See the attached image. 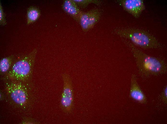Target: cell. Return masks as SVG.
I'll return each mask as SVG.
<instances>
[{"instance_id": "1", "label": "cell", "mask_w": 167, "mask_h": 124, "mask_svg": "<svg viewBox=\"0 0 167 124\" xmlns=\"http://www.w3.org/2000/svg\"><path fill=\"white\" fill-rule=\"evenodd\" d=\"M134 58L139 74L143 78L159 75L166 73L167 65L162 58L145 53L130 41L126 42Z\"/></svg>"}, {"instance_id": "10", "label": "cell", "mask_w": 167, "mask_h": 124, "mask_svg": "<svg viewBox=\"0 0 167 124\" xmlns=\"http://www.w3.org/2000/svg\"><path fill=\"white\" fill-rule=\"evenodd\" d=\"M89 11L88 19V27L89 30L92 28L99 20L101 13L98 9H93Z\"/></svg>"}, {"instance_id": "3", "label": "cell", "mask_w": 167, "mask_h": 124, "mask_svg": "<svg viewBox=\"0 0 167 124\" xmlns=\"http://www.w3.org/2000/svg\"><path fill=\"white\" fill-rule=\"evenodd\" d=\"M37 52L36 48L29 54L22 57L13 63L7 77L16 81H26L32 72Z\"/></svg>"}, {"instance_id": "11", "label": "cell", "mask_w": 167, "mask_h": 124, "mask_svg": "<svg viewBox=\"0 0 167 124\" xmlns=\"http://www.w3.org/2000/svg\"><path fill=\"white\" fill-rule=\"evenodd\" d=\"M14 58V55H12L0 60V70L1 72L5 73L8 71L12 65Z\"/></svg>"}, {"instance_id": "14", "label": "cell", "mask_w": 167, "mask_h": 124, "mask_svg": "<svg viewBox=\"0 0 167 124\" xmlns=\"http://www.w3.org/2000/svg\"><path fill=\"white\" fill-rule=\"evenodd\" d=\"M0 24L2 26H5L7 24L5 18V14L0 2Z\"/></svg>"}, {"instance_id": "15", "label": "cell", "mask_w": 167, "mask_h": 124, "mask_svg": "<svg viewBox=\"0 0 167 124\" xmlns=\"http://www.w3.org/2000/svg\"><path fill=\"white\" fill-rule=\"evenodd\" d=\"M167 85L166 86L162 92V98L163 102L166 104H167Z\"/></svg>"}, {"instance_id": "7", "label": "cell", "mask_w": 167, "mask_h": 124, "mask_svg": "<svg viewBox=\"0 0 167 124\" xmlns=\"http://www.w3.org/2000/svg\"><path fill=\"white\" fill-rule=\"evenodd\" d=\"M130 96L141 104L147 103V98L137 82L135 75L133 74L131 80Z\"/></svg>"}, {"instance_id": "4", "label": "cell", "mask_w": 167, "mask_h": 124, "mask_svg": "<svg viewBox=\"0 0 167 124\" xmlns=\"http://www.w3.org/2000/svg\"><path fill=\"white\" fill-rule=\"evenodd\" d=\"M63 81V89L60 103L62 111L66 114L72 112L73 107V94L71 78L68 74L62 75Z\"/></svg>"}, {"instance_id": "8", "label": "cell", "mask_w": 167, "mask_h": 124, "mask_svg": "<svg viewBox=\"0 0 167 124\" xmlns=\"http://www.w3.org/2000/svg\"><path fill=\"white\" fill-rule=\"evenodd\" d=\"M62 8L63 10L70 15L75 20L79 21L80 16L83 11L73 0H65L63 3Z\"/></svg>"}, {"instance_id": "6", "label": "cell", "mask_w": 167, "mask_h": 124, "mask_svg": "<svg viewBox=\"0 0 167 124\" xmlns=\"http://www.w3.org/2000/svg\"><path fill=\"white\" fill-rule=\"evenodd\" d=\"M117 1L125 10L136 18L139 17L145 9L142 0H120Z\"/></svg>"}, {"instance_id": "12", "label": "cell", "mask_w": 167, "mask_h": 124, "mask_svg": "<svg viewBox=\"0 0 167 124\" xmlns=\"http://www.w3.org/2000/svg\"><path fill=\"white\" fill-rule=\"evenodd\" d=\"M89 14V11L86 12H82L80 18L79 22L84 32H87L89 30L88 22Z\"/></svg>"}, {"instance_id": "13", "label": "cell", "mask_w": 167, "mask_h": 124, "mask_svg": "<svg viewBox=\"0 0 167 124\" xmlns=\"http://www.w3.org/2000/svg\"><path fill=\"white\" fill-rule=\"evenodd\" d=\"M77 5L80 8H86L90 4L93 3L97 5H99L101 1L98 0H73Z\"/></svg>"}, {"instance_id": "9", "label": "cell", "mask_w": 167, "mask_h": 124, "mask_svg": "<svg viewBox=\"0 0 167 124\" xmlns=\"http://www.w3.org/2000/svg\"><path fill=\"white\" fill-rule=\"evenodd\" d=\"M40 11L37 7L34 6H30L27 10V24L35 21L40 17Z\"/></svg>"}, {"instance_id": "5", "label": "cell", "mask_w": 167, "mask_h": 124, "mask_svg": "<svg viewBox=\"0 0 167 124\" xmlns=\"http://www.w3.org/2000/svg\"><path fill=\"white\" fill-rule=\"evenodd\" d=\"M6 89L12 99L16 103L21 106L26 103L28 99L27 89L21 82L14 81L9 83L7 85Z\"/></svg>"}, {"instance_id": "2", "label": "cell", "mask_w": 167, "mask_h": 124, "mask_svg": "<svg viewBox=\"0 0 167 124\" xmlns=\"http://www.w3.org/2000/svg\"><path fill=\"white\" fill-rule=\"evenodd\" d=\"M114 32L119 35L130 40L134 45L144 49H161L162 44L148 32L134 28H119Z\"/></svg>"}]
</instances>
